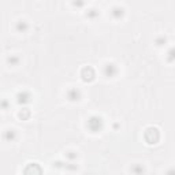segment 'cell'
I'll list each match as a JSON object with an SVG mask.
<instances>
[{
  "label": "cell",
  "mask_w": 175,
  "mask_h": 175,
  "mask_svg": "<svg viewBox=\"0 0 175 175\" xmlns=\"http://www.w3.org/2000/svg\"><path fill=\"white\" fill-rule=\"evenodd\" d=\"M88 126H89V129L93 131V133H96V131H99L101 129V126H103V121H101L100 116L95 115V116H90L89 121H88Z\"/></svg>",
  "instance_id": "1"
},
{
  "label": "cell",
  "mask_w": 175,
  "mask_h": 175,
  "mask_svg": "<svg viewBox=\"0 0 175 175\" xmlns=\"http://www.w3.org/2000/svg\"><path fill=\"white\" fill-rule=\"evenodd\" d=\"M103 73L107 78H112L118 74V69H116V66L114 65V63H107L103 69Z\"/></svg>",
  "instance_id": "2"
},
{
  "label": "cell",
  "mask_w": 175,
  "mask_h": 175,
  "mask_svg": "<svg viewBox=\"0 0 175 175\" xmlns=\"http://www.w3.org/2000/svg\"><path fill=\"white\" fill-rule=\"evenodd\" d=\"M17 99H18V103H22V104H26V103H30V93L26 92V90H23V92H19L18 96H17Z\"/></svg>",
  "instance_id": "3"
},
{
  "label": "cell",
  "mask_w": 175,
  "mask_h": 175,
  "mask_svg": "<svg viewBox=\"0 0 175 175\" xmlns=\"http://www.w3.org/2000/svg\"><path fill=\"white\" fill-rule=\"evenodd\" d=\"M67 97H69V100H71V101H77L81 99V92L78 89H70L69 93H67Z\"/></svg>",
  "instance_id": "4"
},
{
  "label": "cell",
  "mask_w": 175,
  "mask_h": 175,
  "mask_svg": "<svg viewBox=\"0 0 175 175\" xmlns=\"http://www.w3.org/2000/svg\"><path fill=\"white\" fill-rule=\"evenodd\" d=\"M3 137H4V140L6 141H14V140L17 138V133H15V130H6L4 131V134H3Z\"/></svg>",
  "instance_id": "5"
},
{
  "label": "cell",
  "mask_w": 175,
  "mask_h": 175,
  "mask_svg": "<svg viewBox=\"0 0 175 175\" xmlns=\"http://www.w3.org/2000/svg\"><path fill=\"white\" fill-rule=\"evenodd\" d=\"M28 28H29V26H28V23H26L25 21H18V22H17V25H15V29L19 32V33H25V32L28 30Z\"/></svg>",
  "instance_id": "6"
},
{
  "label": "cell",
  "mask_w": 175,
  "mask_h": 175,
  "mask_svg": "<svg viewBox=\"0 0 175 175\" xmlns=\"http://www.w3.org/2000/svg\"><path fill=\"white\" fill-rule=\"evenodd\" d=\"M144 167H142L141 164H134L133 167H131V173H133L134 175H142L144 174Z\"/></svg>",
  "instance_id": "7"
},
{
  "label": "cell",
  "mask_w": 175,
  "mask_h": 175,
  "mask_svg": "<svg viewBox=\"0 0 175 175\" xmlns=\"http://www.w3.org/2000/svg\"><path fill=\"white\" fill-rule=\"evenodd\" d=\"M167 62H170V63H173L175 62V47H173V48H170V51L167 52Z\"/></svg>",
  "instance_id": "8"
},
{
  "label": "cell",
  "mask_w": 175,
  "mask_h": 175,
  "mask_svg": "<svg viewBox=\"0 0 175 175\" xmlns=\"http://www.w3.org/2000/svg\"><path fill=\"white\" fill-rule=\"evenodd\" d=\"M112 15L115 17L116 19H119L122 15H123V8H121V7H114V8H112Z\"/></svg>",
  "instance_id": "9"
},
{
  "label": "cell",
  "mask_w": 175,
  "mask_h": 175,
  "mask_svg": "<svg viewBox=\"0 0 175 175\" xmlns=\"http://www.w3.org/2000/svg\"><path fill=\"white\" fill-rule=\"evenodd\" d=\"M19 62H21V59H19L18 56H8L7 58V63L10 66H17Z\"/></svg>",
  "instance_id": "10"
},
{
  "label": "cell",
  "mask_w": 175,
  "mask_h": 175,
  "mask_svg": "<svg viewBox=\"0 0 175 175\" xmlns=\"http://www.w3.org/2000/svg\"><path fill=\"white\" fill-rule=\"evenodd\" d=\"M99 15V13L96 10H89L86 13V17H89V18H95V17H97Z\"/></svg>",
  "instance_id": "11"
},
{
  "label": "cell",
  "mask_w": 175,
  "mask_h": 175,
  "mask_svg": "<svg viewBox=\"0 0 175 175\" xmlns=\"http://www.w3.org/2000/svg\"><path fill=\"white\" fill-rule=\"evenodd\" d=\"M66 156H67V159L73 160V159H77V156H78V155L75 153V152H67V153H66Z\"/></svg>",
  "instance_id": "12"
},
{
  "label": "cell",
  "mask_w": 175,
  "mask_h": 175,
  "mask_svg": "<svg viewBox=\"0 0 175 175\" xmlns=\"http://www.w3.org/2000/svg\"><path fill=\"white\" fill-rule=\"evenodd\" d=\"M166 175H175V168L173 167V168H170V170L166 173Z\"/></svg>",
  "instance_id": "13"
},
{
  "label": "cell",
  "mask_w": 175,
  "mask_h": 175,
  "mask_svg": "<svg viewBox=\"0 0 175 175\" xmlns=\"http://www.w3.org/2000/svg\"><path fill=\"white\" fill-rule=\"evenodd\" d=\"M157 45H163V43H166V39H164V37H162V39H160V40H157Z\"/></svg>",
  "instance_id": "14"
}]
</instances>
